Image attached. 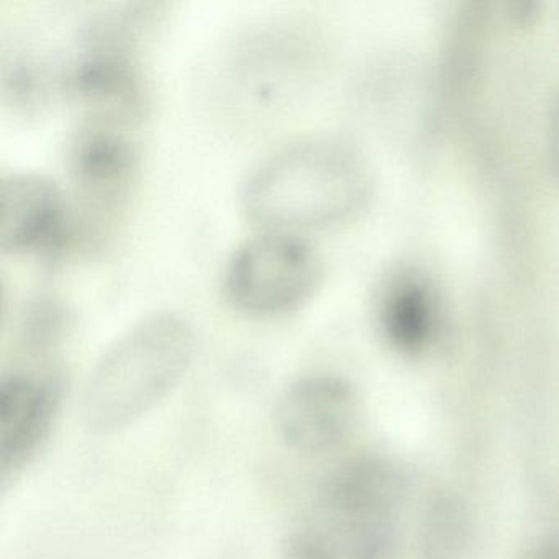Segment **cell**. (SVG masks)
I'll list each match as a JSON object with an SVG mask.
<instances>
[{
  "label": "cell",
  "mask_w": 559,
  "mask_h": 559,
  "mask_svg": "<svg viewBox=\"0 0 559 559\" xmlns=\"http://www.w3.org/2000/svg\"><path fill=\"white\" fill-rule=\"evenodd\" d=\"M371 192V169L358 150L342 140L309 139L261 162L241 199L251 221L296 234L348 221Z\"/></svg>",
  "instance_id": "cell-1"
},
{
  "label": "cell",
  "mask_w": 559,
  "mask_h": 559,
  "mask_svg": "<svg viewBox=\"0 0 559 559\" xmlns=\"http://www.w3.org/2000/svg\"><path fill=\"white\" fill-rule=\"evenodd\" d=\"M356 397L346 382L332 376H310L294 382L276 408V425L293 450L325 453L352 430Z\"/></svg>",
  "instance_id": "cell-7"
},
{
  "label": "cell",
  "mask_w": 559,
  "mask_h": 559,
  "mask_svg": "<svg viewBox=\"0 0 559 559\" xmlns=\"http://www.w3.org/2000/svg\"><path fill=\"white\" fill-rule=\"evenodd\" d=\"M127 122L93 116L83 120L71 139L68 168L74 189L70 207L73 241L94 238L126 209L139 176V148Z\"/></svg>",
  "instance_id": "cell-4"
},
{
  "label": "cell",
  "mask_w": 559,
  "mask_h": 559,
  "mask_svg": "<svg viewBox=\"0 0 559 559\" xmlns=\"http://www.w3.org/2000/svg\"><path fill=\"white\" fill-rule=\"evenodd\" d=\"M73 241L70 204L55 182L35 173L0 181V248L4 253L57 251Z\"/></svg>",
  "instance_id": "cell-6"
},
{
  "label": "cell",
  "mask_w": 559,
  "mask_h": 559,
  "mask_svg": "<svg viewBox=\"0 0 559 559\" xmlns=\"http://www.w3.org/2000/svg\"><path fill=\"white\" fill-rule=\"evenodd\" d=\"M61 382L51 372H12L0 384V464L4 477L24 469L50 435Z\"/></svg>",
  "instance_id": "cell-8"
},
{
  "label": "cell",
  "mask_w": 559,
  "mask_h": 559,
  "mask_svg": "<svg viewBox=\"0 0 559 559\" xmlns=\"http://www.w3.org/2000/svg\"><path fill=\"white\" fill-rule=\"evenodd\" d=\"M194 355V329L178 313L156 312L130 326L97 359L87 379V427L116 433L135 424L168 397Z\"/></svg>",
  "instance_id": "cell-2"
},
{
  "label": "cell",
  "mask_w": 559,
  "mask_h": 559,
  "mask_svg": "<svg viewBox=\"0 0 559 559\" xmlns=\"http://www.w3.org/2000/svg\"><path fill=\"white\" fill-rule=\"evenodd\" d=\"M389 487L374 464H355L329 480L287 538L286 559H384Z\"/></svg>",
  "instance_id": "cell-3"
},
{
  "label": "cell",
  "mask_w": 559,
  "mask_h": 559,
  "mask_svg": "<svg viewBox=\"0 0 559 559\" xmlns=\"http://www.w3.org/2000/svg\"><path fill=\"white\" fill-rule=\"evenodd\" d=\"M551 153L552 165H555L556 173H558L559 176V99L558 104H556L555 116H552Z\"/></svg>",
  "instance_id": "cell-10"
},
{
  "label": "cell",
  "mask_w": 559,
  "mask_h": 559,
  "mask_svg": "<svg viewBox=\"0 0 559 559\" xmlns=\"http://www.w3.org/2000/svg\"><path fill=\"white\" fill-rule=\"evenodd\" d=\"M322 276V260L309 241L290 231L267 230L231 254L224 289L240 312L283 316L307 302Z\"/></svg>",
  "instance_id": "cell-5"
},
{
  "label": "cell",
  "mask_w": 559,
  "mask_h": 559,
  "mask_svg": "<svg viewBox=\"0 0 559 559\" xmlns=\"http://www.w3.org/2000/svg\"><path fill=\"white\" fill-rule=\"evenodd\" d=\"M379 319L385 336L402 352L424 348L438 323V299L421 274L402 271L382 290Z\"/></svg>",
  "instance_id": "cell-9"
}]
</instances>
